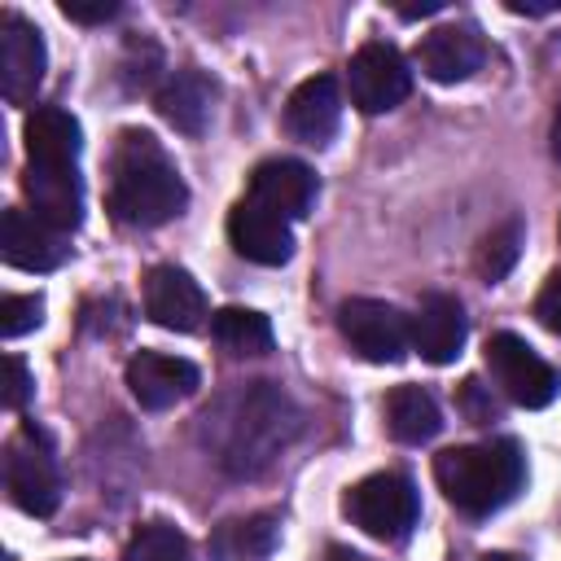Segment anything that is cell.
Instances as JSON below:
<instances>
[{
  "label": "cell",
  "mask_w": 561,
  "mask_h": 561,
  "mask_svg": "<svg viewBox=\"0 0 561 561\" xmlns=\"http://www.w3.org/2000/svg\"><path fill=\"white\" fill-rule=\"evenodd\" d=\"M197 421L215 465L228 478H259L302 430L298 403L272 381H245L228 390Z\"/></svg>",
  "instance_id": "1"
},
{
  "label": "cell",
  "mask_w": 561,
  "mask_h": 561,
  "mask_svg": "<svg viewBox=\"0 0 561 561\" xmlns=\"http://www.w3.org/2000/svg\"><path fill=\"white\" fill-rule=\"evenodd\" d=\"M188 206V188L175 171V162L167 158V149L140 131L127 127L114 145V162H110V210L118 224L127 228H158L167 219H175Z\"/></svg>",
  "instance_id": "2"
},
{
  "label": "cell",
  "mask_w": 561,
  "mask_h": 561,
  "mask_svg": "<svg viewBox=\"0 0 561 561\" xmlns=\"http://www.w3.org/2000/svg\"><path fill=\"white\" fill-rule=\"evenodd\" d=\"M438 491L469 517L504 508L526 482V456L513 438H486L469 447H447L434 456Z\"/></svg>",
  "instance_id": "3"
},
{
  "label": "cell",
  "mask_w": 561,
  "mask_h": 561,
  "mask_svg": "<svg viewBox=\"0 0 561 561\" xmlns=\"http://www.w3.org/2000/svg\"><path fill=\"white\" fill-rule=\"evenodd\" d=\"M342 508H346V517H351L364 535H373V539H381V543L408 539L412 526H416V517H421V500H416L412 478H403V473H394V469L368 473L364 482H355V486L346 491Z\"/></svg>",
  "instance_id": "4"
},
{
  "label": "cell",
  "mask_w": 561,
  "mask_h": 561,
  "mask_svg": "<svg viewBox=\"0 0 561 561\" xmlns=\"http://www.w3.org/2000/svg\"><path fill=\"white\" fill-rule=\"evenodd\" d=\"M4 486L9 500L31 513V517H48L61 500V478H57V460L48 438L35 425H22L9 447H4Z\"/></svg>",
  "instance_id": "5"
},
{
  "label": "cell",
  "mask_w": 561,
  "mask_h": 561,
  "mask_svg": "<svg viewBox=\"0 0 561 561\" xmlns=\"http://www.w3.org/2000/svg\"><path fill=\"white\" fill-rule=\"evenodd\" d=\"M337 329L368 364H399L412 346V320L381 298H346L337 307Z\"/></svg>",
  "instance_id": "6"
},
{
  "label": "cell",
  "mask_w": 561,
  "mask_h": 561,
  "mask_svg": "<svg viewBox=\"0 0 561 561\" xmlns=\"http://www.w3.org/2000/svg\"><path fill=\"white\" fill-rule=\"evenodd\" d=\"M486 368L495 377V386L504 390V399H513L517 408H548L557 399V373L552 364L517 333H491L486 337Z\"/></svg>",
  "instance_id": "7"
},
{
  "label": "cell",
  "mask_w": 561,
  "mask_h": 561,
  "mask_svg": "<svg viewBox=\"0 0 561 561\" xmlns=\"http://www.w3.org/2000/svg\"><path fill=\"white\" fill-rule=\"evenodd\" d=\"M346 83H351V101L364 110V114H386L394 110L399 101H408L412 92V70H408V57L386 44V39H368L355 48L351 66H346Z\"/></svg>",
  "instance_id": "8"
},
{
  "label": "cell",
  "mask_w": 561,
  "mask_h": 561,
  "mask_svg": "<svg viewBox=\"0 0 561 561\" xmlns=\"http://www.w3.org/2000/svg\"><path fill=\"white\" fill-rule=\"evenodd\" d=\"M48 70V48L44 35L22 18V13H4L0 18V92L9 105H26Z\"/></svg>",
  "instance_id": "9"
},
{
  "label": "cell",
  "mask_w": 561,
  "mask_h": 561,
  "mask_svg": "<svg viewBox=\"0 0 561 561\" xmlns=\"http://www.w3.org/2000/svg\"><path fill=\"white\" fill-rule=\"evenodd\" d=\"M22 193L31 202V215L44 219L48 228H57V232L70 237L83 224V180H79V167L26 162Z\"/></svg>",
  "instance_id": "10"
},
{
  "label": "cell",
  "mask_w": 561,
  "mask_h": 561,
  "mask_svg": "<svg viewBox=\"0 0 561 561\" xmlns=\"http://www.w3.org/2000/svg\"><path fill=\"white\" fill-rule=\"evenodd\" d=\"M145 316L171 333H197L206 324V294L184 267L158 263L145 276Z\"/></svg>",
  "instance_id": "11"
},
{
  "label": "cell",
  "mask_w": 561,
  "mask_h": 561,
  "mask_svg": "<svg viewBox=\"0 0 561 561\" xmlns=\"http://www.w3.org/2000/svg\"><path fill=\"white\" fill-rule=\"evenodd\" d=\"M202 386L197 364L180 359V355H162V351H140L127 359V390L140 408L162 412L180 399H188Z\"/></svg>",
  "instance_id": "12"
},
{
  "label": "cell",
  "mask_w": 561,
  "mask_h": 561,
  "mask_svg": "<svg viewBox=\"0 0 561 561\" xmlns=\"http://www.w3.org/2000/svg\"><path fill=\"white\" fill-rule=\"evenodd\" d=\"M316 175L298 158H267L250 171V202L280 215V219H302L316 206Z\"/></svg>",
  "instance_id": "13"
},
{
  "label": "cell",
  "mask_w": 561,
  "mask_h": 561,
  "mask_svg": "<svg viewBox=\"0 0 561 561\" xmlns=\"http://www.w3.org/2000/svg\"><path fill=\"white\" fill-rule=\"evenodd\" d=\"M228 241L241 259L259 263V267H280L289 254H294V232H289V219L254 206L250 197L237 202L228 210Z\"/></svg>",
  "instance_id": "14"
},
{
  "label": "cell",
  "mask_w": 561,
  "mask_h": 561,
  "mask_svg": "<svg viewBox=\"0 0 561 561\" xmlns=\"http://www.w3.org/2000/svg\"><path fill=\"white\" fill-rule=\"evenodd\" d=\"M0 254L9 267H22V272H53L66 263L70 245H66V232L48 228L44 219H35L31 210H4V224H0Z\"/></svg>",
  "instance_id": "15"
},
{
  "label": "cell",
  "mask_w": 561,
  "mask_h": 561,
  "mask_svg": "<svg viewBox=\"0 0 561 561\" xmlns=\"http://www.w3.org/2000/svg\"><path fill=\"white\" fill-rule=\"evenodd\" d=\"M482 61H486V44L478 26H465V22L438 26L416 44V66L434 83H465Z\"/></svg>",
  "instance_id": "16"
},
{
  "label": "cell",
  "mask_w": 561,
  "mask_h": 561,
  "mask_svg": "<svg viewBox=\"0 0 561 561\" xmlns=\"http://www.w3.org/2000/svg\"><path fill=\"white\" fill-rule=\"evenodd\" d=\"M337 123H342V92H337V79L333 75H311V79H302L289 92L285 127L302 145H316V149L329 145L337 136Z\"/></svg>",
  "instance_id": "17"
},
{
  "label": "cell",
  "mask_w": 561,
  "mask_h": 561,
  "mask_svg": "<svg viewBox=\"0 0 561 561\" xmlns=\"http://www.w3.org/2000/svg\"><path fill=\"white\" fill-rule=\"evenodd\" d=\"M465 307L451 294H425L416 316H412V346L430 364H451L465 346Z\"/></svg>",
  "instance_id": "18"
},
{
  "label": "cell",
  "mask_w": 561,
  "mask_h": 561,
  "mask_svg": "<svg viewBox=\"0 0 561 561\" xmlns=\"http://www.w3.org/2000/svg\"><path fill=\"white\" fill-rule=\"evenodd\" d=\"M79 123L61 105H35L26 114V158L31 162H57V167H79Z\"/></svg>",
  "instance_id": "19"
},
{
  "label": "cell",
  "mask_w": 561,
  "mask_h": 561,
  "mask_svg": "<svg viewBox=\"0 0 561 561\" xmlns=\"http://www.w3.org/2000/svg\"><path fill=\"white\" fill-rule=\"evenodd\" d=\"M210 96H215V88L206 83L202 70H171L167 83L158 88L153 105H158V114H162L175 131L197 136V131L206 127V118H210Z\"/></svg>",
  "instance_id": "20"
},
{
  "label": "cell",
  "mask_w": 561,
  "mask_h": 561,
  "mask_svg": "<svg viewBox=\"0 0 561 561\" xmlns=\"http://www.w3.org/2000/svg\"><path fill=\"white\" fill-rule=\"evenodd\" d=\"M386 425L399 443H430L443 430V412L430 390L421 386H394L386 394Z\"/></svg>",
  "instance_id": "21"
},
{
  "label": "cell",
  "mask_w": 561,
  "mask_h": 561,
  "mask_svg": "<svg viewBox=\"0 0 561 561\" xmlns=\"http://www.w3.org/2000/svg\"><path fill=\"white\" fill-rule=\"evenodd\" d=\"M210 333L237 359H250V355H267L272 351V324H267V316H259L250 307H219L215 320H210Z\"/></svg>",
  "instance_id": "22"
},
{
  "label": "cell",
  "mask_w": 561,
  "mask_h": 561,
  "mask_svg": "<svg viewBox=\"0 0 561 561\" xmlns=\"http://www.w3.org/2000/svg\"><path fill=\"white\" fill-rule=\"evenodd\" d=\"M276 548V517L254 513V517H232L215 530V557L219 561H263Z\"/></svg>",
  "instance_id": "23"
},
{
  "label": "cell",
  "mask_w": 561,
  "mask_h": 561,
  "mask_svg": "<svg viewBox=\"0 0 561 561\" xmlns=\"http://www.w3.org/2000/svg\"><path fill=\"white\" fill-rule=\"evenodd\" d=\"M123 561H193V552H188V539L171 522H145L127 539Z\"/></svg>",
  "instance_id": "24"
},
{
  "label": "cell",
  "mask_w": 561,
  "mask_h": 561,
  "mask_svg": "<svg viewBox=\"0 0 561 561\" xmlns=\"http://www.w3.org/2000/svg\"><path fill=\"white\" fill-rule=\"evenodd\" d=\"M517 254H522V224L517 219H504L500 228H491L482 237V245H478V272L486 280H504L513 272Z\"/></svg>",
  "instance_id": "25"
},
{
  "label": "cell",
  "mask_w": 561,
  "mask_h": 561,
  "mask_svg": "<svg viewBox=\"0 0 561 561\" xmlns=\"http://www.w3.org/2000/svg\"><path fill=\"white\" fill-rule=\"evenodd\" d=\"M39 311H44V302L35 294H4V302H0V333L4 337L31 333L39 324Z\"/></svg>",
  "instance_id": "26"
},
{
  "label": "cell",
  "mask_w": 561,
  "mask_h": 561,
  "mask_svg": "<svg viewBox=\"0 0 561 561\" xmlns=\"http://www.w3.org/2000/svg\"><path fill=\"white\" fill-rule=\"evenodd\" d=\"M535 316H539V324H543L548 333L561 337V272H552V276L543 280V289H539V298H535Z\"/></svg>",
  "instance_id": "27"
},
{
  "label": "cell",
  "mask_w": 561,
  "mask_h": 561,
  "mask_svg": "<svg viewBox=\"0 0 561 561\" xmlns=\"http://www.w3.org/2000/svg\"><path fill=\"white\" fill-rule=\"evenodd\" d=\"M26 399H31V373H26L22 355H9L4 359V408L18 412Z\"/></svg>",
  "instance_id": "28"
},
{
  "label": "cell",
  "mask_w": 561,
  "mask_h": 561,
  "mask_svg": "<svg viewBox=\"0 0 561 561\" xmlns=\"http://www.w3.org/2000/svg\"><path fill=\"white\" fill-rule=\"evenodd\" d=\"M61 13L70 22H83V26H96V22H110L118 13V0H61Z\"/></svg>",
  "instance_id": "29"
},
{
  "label": "cell",
  "mask_w": 561,
  "mask_h": 561,
  "mask_svg": "<svg viewBox=\"0 0 561 561\" xmlns=\"http://www.w3.org/2000/svg\"><path fill=\"white\" fill-rule=\"evenodd\" d=\"M460 408H465V416L469 421H478V425H486V421H495V403H491V394H482V381L478 377H469L465 386H460Z\"/></svg>",
  "instance_id": "30"
},
{
  "label": "cell",
  "mask_w": 561,
  "mask_h": 561,
  "mask_svg": "<svg viewBox=\"0 0 561 561\" xmlns=\"http://www.w3.org/2000/svg\"><path fill=\"white\" fill-rule=\"evenodd\" d=\"M329 561H373V557H364V552H355V548L333 543V548H329Z\"/></svg>",
  "instance_id": "31"
},
{
  "label": "cell",
  "mask_w": 561,
  "mask_h": 561,
  "mask_svg": "<svg viewBox=\"0 0 561 561\" xmlns=\"http://www.w3.org/2000/svg\"><path fill=\"white\" fill-rule=\"evenodd\" d=\"M438 9H443V4H438V0H430V4H412V9H399V13H403V18H430V13H438Z\"/></svg>",
  "instance_id": "32"
},
{
  "label": "cell",
  "mask_w": 561,
  "mask_h": 561,
  "mask_svg": "<svg viewBox=\"0 0 561 561\" xmlns=\"http://www.w3.org/2000/svg\"><path fill=\"white\" fill-rule=\"evenodd\" d=\"M552 158L561 162V105H557V114H552Z\"/></svg>",
  "instance_id": "33"
},
{
  "label": "cell",
  "mask_w": 561,
  "mask_h": 561,
  "mask_svg": "<svg viewBox=\"0 0 561 561\" xmlns=\"http://www.w3.org/2000/svg\"><path fill=\"white\" fill-rule=\"evenodd\" d=\"M482 561H522V557H513V552H486Z\"/></svg>",
  "instance_id": "34"
},
{
  "label": "cell",
  "mask_w": 561,
  "mask_h": 561,
  "mask_svg": "<svg viewBox=\"0 0 561 561\" xmlns=\"http://www.w3.org/2000/svg\"><path fill=\"white\" fill-rule=\"evenodd\" d=\"M557 232H561V224H557Z\"/></svg>",
  "instance_id": "35"
}]
</instances>
